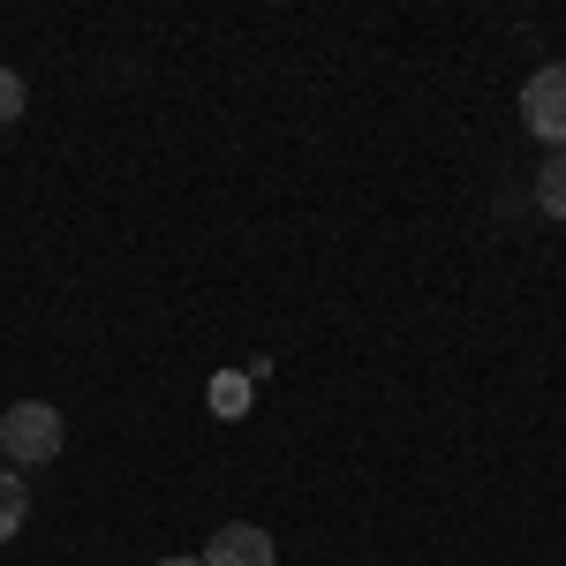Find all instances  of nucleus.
Segmentation results:
<instances>
[{
    "label": "nucleus",
    "instance_id": "1",
    "mask_svg": "<svg viewBox=\"0 0 566 566\" xmlns=\"http://www.w3.org/2000/svg\"><path fill=\"white\" fill-rule=\"evenodd\" d=\"M61 438H69V423H61V408H53V400H15V408L0 416V453H8L15 469L53 461V453H61Z\"/></svg>",
    "mask_w": 566,
    "mask_h": 566
},
{
    "label": "nucleus",
    "instance_id": "2",
    "mask_svg": "<svg viewBox=\"0 0 566 566\" xmlns=\"http://www.w3.org/2000/svg\"><path fill=\"white\" fill-rule=\"evenodd\" d=\"M522 122H528V136H544V144L566 151V61L536 69L522 84Z\"/></svg>",
    "mask_w": 566,
    "mask_h": 566
},
{
    "label": "nucleus",
    "instance_id": "3",
    "mask_svg": "<svg viewBox=\"0 0 566 566\" xmlns=\"http://www.w3.org/2000/svg\"><path fill=\"white\" fill-rule=\"evenodd\" d=\"M197 559L205 566H272V536L258 522H227V528H212V544Z\"/></svg>",
    "mask_w": 566,
    "mask_h": 566
},
{
    "label": "nucleus",
    "instance_id": "4",
    "mask_svg": "<svg viewBox=\"0 0 566 566\" xmlns=\"http://www.w3.org/2000/svg\"><path fill=\"white\" fill-rule=\"evenodd\" d=\"M23 514H31V483L15 476V469H0V544L23 528Z\"/></svg>",
    "mask_w": 566,
    "mask_h": 566
},
{
    "label": "nucleus",
    "instance_id": "5",
    "mask_svg": "<svg viewBox=\"0 0 566 566\" xmlns=\"http://www.w3.org/2000/svg\"><path fill=\"white\" fill-rule=\"evenodd\" d=\"M536 205H544V219H566V151L544 159V175H536Z\"/></svg>",
    "mask_w": 566,
    "mask_h": 566
},
{
    "label": "nucleus",
    "instance_id": "6",
    "mask_svg": "<svg viewBox=\"0 0 566 566\" xmlns=\"http://www.w3.org/2000/svg\"><path fill=\"white\" fill-rule=\"evenodd\" d=\"M250 400H258V378H212V416H250Z\"/></svg>",
    "mask_w": 566,
    "mask_h": 566
},
{
    "label": "nucleus",
    "instance_id": "7",
    "mask_svg": "<svg viewBox=\"0 0 566 566\" xmlns=\"http://www.w3.org/2000/svg\"><path fill=\"white\" fill-rule=\"evenodd\" d=\"M8 122H23V76L15 69H0V129Z\"/></svg>",
    "mask_w": 566,
    "mask_h": 566
},
{
    "label": "nucleus",
    "instance_id": "8",
    "mask_svg": "<svg viewBox=\"0 0 566 566\" xmlns=\"http://www.w3.org/2000/svg\"><path fill=\"white\" fill-rule=\"evenodd\" d=\"M151 566H205V559H151Z\"/></svg>",
    "mask_w": 566,
    "mask_h": 566
}]
</instances>
